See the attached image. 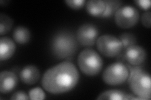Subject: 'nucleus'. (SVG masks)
Instances as JSON below:
<instances>
[{"mask_svg": "<svg viewBox=\"0 0 151 100\" xmlns=\"http://www.w3.org/2000/svg\"><path fill=\"white\" fill-rule=\"evenodd\" d=\"M78 70L70 61H63L47 70L42 79V85L47 92L60 94L68 92L77 85Z\"/></svg>", "mask_w": 151, "mask_h": 100, "instance_id": "1", "label": "nucleus"}, {"mask_svg": "<svg viewBox=\"0 0 151 100\" xmlns=\"http://www.w3.org/2000/svg\"><path fill=\"white\" fill-rule=\"evenodd\" d=\"M50 47L52 52L57 58H68L77 52L78 40L73 33L61 31L57 33L52 38Z\"/></svg>", "mask_w": 151, "mask_h": 100, "instance_id": "2", "label": "nucleus"}, {"mask_svg": "<svg viewBox=\"0 0 151 100\" xmlns=\"http://www.w3.org/2000/svg\"><path fill=\"white\" fill-rule=\"evenodd\" d=\"M129 70L128 83L130 89L137 96L149 100L151 98V79L148 73L139 67L131 68L127 65Z\"/></svg>", "mask_w": 151, "mask_h": 100, "instance_id": "3", "label": "nucleus"}, {"mask_svg": "<svg viewBox=\"0 0 151 100\" xmlns=\"http://www.w3.org/2000/svg\"><path fill=\"white\" fill-rule=\"evenodd\" d=\"M78 64L83 73L93 77L100 72L103 63L101 56L95 50L86 48L79 53Z\"/></svg>", "mask_w": 151, "mask_h": 100, "instance_id": "4", "label": "nucleus"}, {"mask_svg": "<svg viewBox=\"0 0 151 100\" xmlns=\"http://www.w3.org/2000/svg\"><path fill=\"white\" fill-rule=\"evenodd\" d=\"M129 75L127 66L121 62L112 63L104 70L102 78L103 82L107 84L116 86L126 82Z\"/></svg>", "mask_w": 151, "mask_h": 100, "instance_id": "5", "label": "nucleus"}, {"mask_svg": "<svg viewBox=\"0 0 151 100\" xmlns=\"http://www.w3.org/2000/svg\"><path fill=\"white\" fill-rule=\"evenodd\" d=\"M97 49L101 54L108 58H113L120 55L123 48L120 40L110 35H104L96 40Z\"/></svg>", "mask_w": 151, "mask_h": 100, "instance_id": "6", "label": "nucleus"}, {"mask_svg": "<svg viewBox=\"0 0 151 100\" xmlns=\"http://www.w3.org/2000/svg\"><path fill=\"white\" fill-rule=\"evenodd\" d=\"M139 20V13L135 7H120L115 13V21L122 28H130L135 26Z\"/></svg>", "mask_w": 151, "mask_h": 100, "instance_id": "7", "label": "nucleus"}, {"mask_svg": "<svg viewBox=\"0 0 151 100\" xmlns=\"http://www.w3.org/2000/svg\"><path fill=\"white\" fill-rule=\"evenodd\" d=\"M97 27L91 23H85L80 26L77 31L76 39L83 46H92L98 36Z\"/></svg>", "mask_w": 151, "mask_h": 100, "instance_id": "8", "label": "nucleus"}, {"mask_svg": "<svg viewBox=\"0 0 151 100\" xmlns=\"http://www.w3.org/2000/svg\"><path fill=\"white\" fill-rule=\"evenodd\" d=\"M124 53L120 54L123 59L126 60L130 65L137 66L142 64L147 57L145 50L138 45H132L124 50Z\"/></svg>", "mask_w": 151, "mask_h": 100, "instance_id": "9", "label": "nucleus"}, {"mask_svg": "<svg viewBox=\"0 0 151 100\" xmlns=\"http://www.w3.org/2000/svg\"><path fill=\"white\" fill-rule=\"evenodd\" d=\"M18 79L15 73L9 71H3L0 74V92L6 94L15 89Z\"/></svg>", "mask_w": 151, "mask_h": 100, "instance_id": "10", "label": "nucleus"}, {"mask_svg": "<svg viewBox=\"0 0 151 100\" xmlns=\"http://www.w3.org/2000/svg\"><path fill=\"white\" fill-rule=\"evenodd\" d=\"M40 77V71L35 66L29 65L25 66L21 70L20 77L22 82L26 84H35Z\"/></svg>", "mask_w": 151, "mask_h": 100, "instance_id": "11", "label": "nucleus"}, {"mask_svg": "<svg viewBox=\"0 0 151 100\" xmlns=\"http://www.w3.org/2000/svg\"><path fill=\"white\" fill-rule=\"evenodd\" d=\"M16 45L13 41L8 37H1L0 38V60H6L15 53Z\"/></svg>", "mask_w": 151, "mask_h": 100, "instance_id": "12", "label": "nucleus"}, {"mask_svg": "<svg viewBox=\"0 0 151 100\" xmlns=\"http://www.w3.org/2000/svg\"><path fill=\"white\" fill-rule=\"evenodd\" d=\"M105 1L89 0L86 2V10L91 16L101 17L105 9Z\"/></svg>", "mask_w": 151, "mask_h": 100, "instance_id": "13", "label": "nucleus"}, {"mask_svg": "<svg viewBox=\"0 0 151 100\" xmlns=\"http://www.w3.org/2000/svg\"><path fill=\"white\" fill-rule=\"evenodd\" d=\"M13 39L19 44H26L30 41L31 34L29 30L24 26H18L13 31Z\"/></svg>", "mask_w": 151, "mask_h": 100, "instance_id": "14", "label": "nucleus"}, {"mask_svg": "<svg viewBox=\"0 0 151 100\" xmlns=\"http://www.w3.org/2000/svg\"><path fill=\"white\" fill-rule=\"evenodd\" d=\"M128 94L119 89H110L104 91L97 97V99H114V100H127Z\"/></svg>", "mask_w": 151, "mask_h": 100, "instance_id": "15", "label": "nucleus"}, {"mask_svg": "<svg viewBox=\"0 0 151 100\" xmlns=\"http://www.w3.org/2000/svg\"><path fill=\"white\" fill-rule=\"evenodd\" d=\"M105 3V11L101 16L102 18H109L113 15H114L115 12L119 9L121 5L122 1L118 0H106Z\"/></svg>", "mask_w": 151, "mask_h": 100, "instance_id": "16", "label": "nucleus"}, {"mask_svg": "<svg viewBox=\"0 0 151 100\" xmlns=\"http://www.w3.org/2000/svg\"><path fill=\"white\" fill-rule=\"evenodd\" d=\"M13 21L5 14H0V34L3 35L8 33L13 27Z\"/></svg>", "mask_w": 151, "mask_h": 100, "instance_id": "17", "label": "nucleus"}, {"mask_svg": "<svg viewBox=\"0 0 151 100\" xmlns=\"http://www.w3.org/2000/svg\"><path fill=\"white\" fill-rule=\"evenodd\" d=\"M123 46V48L125 50L130 46L136 44L137 40L135 36L130 33H124L119 36V38Z\"/></svg>", "mask_w": 151, "mask_h": 100, "instance_id": "18", "label": "nucleus"}, {"mask_svg": "<svg viewBox=\"0 0 151 100\" xmlns=\"http://www.w3.org/2000/svg\"><path fill=\"white\" fill-rule=\"evenodd\" d=\"M28 96L30 99L32 100H42L45 98V94L40 88H34L30 90Z\"/></svg>", "mask_w": 151, "mask_h": 100, "instance_id": "19", "label": "nucleus"}, {"mask_svg": "<svg viewBox=\"0 0 151 100\" xmlns=\"http://www.w3.org/2000/svg\"><path fill=\"white\" fill-rule=\"evenodd\" d=\"M65 3L70 8L73 9H79L83 7L86 1L84 0H66Z\"/></svg>", "mask_w": 151, "mask_h": 100, "instance_id": "20", "label": "nucleus"}, {"mask_svg": "<svg viewBox=\"0 0 151 100\" xmlns=\"http://www.w3.org/2000/svg\"><path fill=\"white\" fill-rule=\"evenodd\" d=\"M150 19H151V13L150 11H147L144 13L142 16L141 21L142 24L147 28H150Z\"/></svg>", "mask_w": 151, "mask_h": 100, "instance_id": "21", "label": "nucleus"}, {"mask_svg": "<svg viewBox=\"0 0 151 100\" xmlns=\"http://www.w3.org/2000/svg\"><path fill=\"white\" fill-rule=\"evenodd\" d=\"M29 96L23 91H17L14 93L11 97V99L14 100H28L29 99Z\"/></svg>", "mask_w": 151, "mask_h": 100, "instance_id": "22", "label": "nucleus"}, {"mask_svg": "<svg viewBox=\"0 0 151 100\" xmlns=\"http://www.w3.org/2000/svg\"><path fill=\"white\" fill-rule=\"evenodd\" d=\"M135 3L139 7L145 10L148 9L150 7V1L149 0H137V1H135Z\"/></svg>", "mask_w": 151, "mask_h": 100, "instance_id": "23", "label": "nucleus"}]
</instances>
